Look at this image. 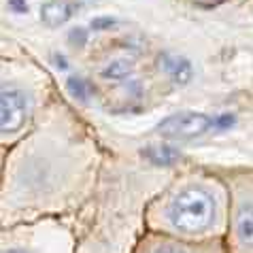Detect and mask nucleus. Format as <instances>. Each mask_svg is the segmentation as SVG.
Wrapping results in <instances>:
<instances>
[{
    "instance_id": "f257e3e1",
    "label": "nucleus",
    "mask_w": 253,
    "mask_h": 253,
    "mask_svg": "<svg viewBox=\"0 0 253 253\" xmlns=\"http://www.w3.org/2000/svg\"><path fill=\"white\" fill-rule=\"evenodd\" d=\"M215 219V198L200 187H187L170 207V223L181 232L196 234L207 230Z\"/></svg>"
},
{
    "instance_id": "f03ea898",
    "label": "nucleus",
    "mask_w": 253,
    "mask_h": 253,
    "mask_svg": "<svg viewBox=\"0 0 253 253\" xmlns=\"http://www.w3.org/2000/svg\"><path fill=\"white\" fill-rule=\"evenodd\" d=\"M234 124V117L223 115H207L196 113V111H185V113H174L158 124L156 132L166 138H196L209 134L213 130H226Z\"/></svg>"
},
{
    "instance_id": "7ed1b4c3",
    "label": "nucleus",
    "mask_w": 253,
    "mask_h": 253,
    "mask_svg": "<svg viewBox=\"0 0 253 253\" xmlns=\"http://www.w3.org/2000/svg\"><path fill=\"white\" fill-rule=\"evenodd\" d=\"M28 115L26 96L15 87L4 85L0 92V130L4 134L17 132L24 126Z\"/></svg>"
},
{
    "instance_id": "20e7f679",
    "label": "nucleus",
    "mask_w": 253,
    "mask_h": 253,
    "mask_svg": "<svg viewBox=\"0 0 253 253\" xmlns=\"http://www.w3.org/2000/svg\"><path fill=\"white\" fill-rule=\"evenodd\" d=\"M77 4L75 2H64V0H51V2H45L43 9H41V17L47 26H62L66 24L70 17L75 15Z\"/></svg>"
},
{
    "instance_id": "39448f33",
    "label": "nucleus",
    "mask_w": 253,
    "mask_h": 253,
    "mask_svg": "<svg viewBox=\"0 0 253 253\" xmlns=\"http://www.w3.org/2000/svg\"><path fill=\"white\" fill-rule=\"evenodd\" d=\"M160 68L170 77L174 83H187L192 79V64L181 58V55H174V53H164L160 58Z\"/></svg>"
},
{
    "instance_id": "423d86ee",
    "label": "nucleus",
    "mask_w": 253,
    "mask_h": 253,
    "mask_svg": "<svg viewBox=\"0 0 253 253\" xmlns=\"http://www.w3.org/2000/svg\"><path fill=\"white\" fill-rule=\"evenodd\" d=\"M234 228H236V238L241 241L243 247L253 249V202L238 209Z\"/></svg>"
},
{
    "instance_id": "0eeeda50",
    "label": "nucleus",
    "mask_w": 253,
    "mask_h": 253,
    "mask_svg": "<svg viewBox=\"0 0 253 253\" xmlns=\"http://www.w3.org/2000/svg\"><path fill=\"white\" fill-rule=\"evenodd\" d=\"M143 156L156 166H172L179 160V151L170 145H149L143 149Z\"/></svg>"
},
{
    "instance_id": "6e6552de",
    "label": "nucleus",
    "mask_w": 253,
    "mask_h": 253,
    "mask_svg": "<svg viewBox=\"0 0 253 253\" xmlns=\"http://www.w3.org/2000/svg\"><path fill=\"white\" fill-rule=\"evenodd\" d=\"M66 87H68L70 96H73L75 100H81V102L92 100V96L96 92L92 83L85 81V79H81V77H70V79L66 81Z\"/></svg>"
},
{
    "instance_id": "1a4fd4ad",
    "label": "nucleus",
    "mask_w": 253,
    "mask_h": 253,
    "mask_svg": "<svg viewBox=\"0 0 253 253\" xmlns=\"http://www.w3.org/2000/svg\"><path fill=\"white\" fill-rule=\"evenodd\" d=\"M130 73H132V66H130V62H126V60H111L109 64L100 70V75L104 79H111V81H124Z\"/></svg>"
},
{
    "instance_id": "9d476101",
    "label": "nucleus",
    "mask_w": 253,
    "mask_h": 253,
    "mask_svg": "<svg viewBox=\"0 0 253 253\" xmlns=\"http://www.w3.org/2000/svg\"><path fill=\"white\" fill-rule=\"evenodd\" d=\"M149 253H189V251L179 247V245H172V243H162V245H156Z\"/></svg>"
},
{
    "instance_id": "9b49d317",
    "label": "nucleus",
    "mask_w": 253,
    "mask_h": 253,
    "mask_svg": "<svg viewBox=\"0 0 253 253\" xmlns=\"http://www.w3.org/2000/svg\"><path fill=\"white\" fill-rule=\"evenodd\" d=\"M68 41L73 45H83L87 41V32L83 30V28H75L73 32H70V37H68Z\"/></svg>"
},
{
    "instance_id": "f8f14e48",
    "label": "nucleus",
    "mask_w": 253,
    "mask_h": 253,
    "mask_svg": "<svg viewBox=\"0 0 253 253\" xmlns=\"http://www.w3.org/2000/svg\"><path fill=\"white\" fill-rule=\"evenodd\" d=\"M9 6L13 11H17V13H26L28 11V6H26L24 0H9Z\"/></svg>"
},
{
    "instance_id": "ddd939ff",
    "label": "nucleus",
    "mask_w": 253,
    "mask_h": 253,
    "mask_svg": "<svg viewBox=\"0 0 253 253\" xmlns=\"http://www.w3.org/2000/svg\"><path fill=\"white\" fill-rule=\"evenodd\" d=\"M192 2H196V4H202V6H213V4H219V2H223V0H192Z\"/></svg>"
},
{
    "instance_id": "4468645a",
    "label": "nucleus",
    "mask_w": 253,
    "mask_h": 253,
    "mask_svg": "<svg viewBox=\"0 0 253 253\" xmlns=\"http://www.w3.org/2000/svg\"><path fill=\"white\" fill-rule=\"evenodd\" d=\"M53 62H58V68H66L68 66V62L62 58V55H53Z\"/></svg>"
},
{
    "instance_id": "2eb2a0df",
    "label": "nucleus",
    "mask_w": 253,
    "mask_h": 253,
    "mask_svg": "<svg viewBox=\"0 0 253 253\" xmlns=\"http://www.w3.org/2000/svg\"><path fill=\"white\" fill-rule=\"evenodd\" d=\"M4 253H26V251H19V249H9V251H4Z\"/></svg>"
}]
</instances>
